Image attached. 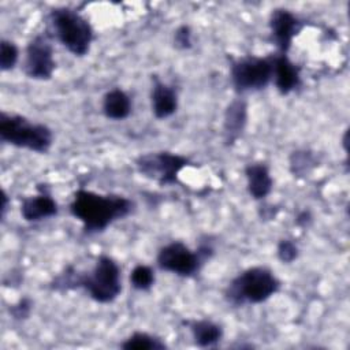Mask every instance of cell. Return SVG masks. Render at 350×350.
Listing matches in <instances>:
<instances>
[{"label": "cell", "mask_w": 350, "mask_h": 350, "mask_svg": "<svg viewBox=\"0 0 350 350\" xmlns=\"http://www.w3.org/2000/svg\"><path fill=\"white\" fill-rule=\"evenodd\" d=\"M70 213L81 221L83 234L105 231L112 223L127 217L134 202L122 194H101L86 189L74 191L68 205Z\"/></svg>", "instance_id": "1"}, {"label": "cell", "mask_w": 350, "mask_h": 350, "mask_svg": "<svg viewBox=\"0 0 350 350\" xmlns=\"http://www.w3.org/2000/svg\"><path fill=\"white\" fill-rule=\"evenodd\" d=\"M282 287L275 272L265 265L243 269L224 288V299L232 306L258 305L273 297Z\"/></svg>", "instance_id": "2"}, {"label": "cell", "mask_w": 350, "mask_h": 350, "mask_svg": "<svg viewBox=\"0 0 350 350\" xmlns=\"http://www.w3.org/2000/svg\"><path fill=\"white\" fill-rule=\"evenodd\" d=\"M48 21L52 37L71 55L82 57L89 53L94 40V30L82 14L71 7L63 5L52 8Z\"/></svg>", "instance_id": "3"}, {"label": "cell", "mask_w": 350, "mask_h": 350, "mask_svg": "<svg viewBox=\"0 0 350 350\" xmlns=\"http://www.w3.org/2000/svg\"><path fill=\"white\" fill-rule=\"evenodd\" d=\"M0 141L36 153H46L53 144L52 130L19 113L0 112Z\"/></svg>", "instance_id": "4"}, {"label": "cell", "mask_w": 350, "mask_h": 350, "mask_svg": "<svg viewBox=\"0 0 350 350\" xmlns=\"http://www.w3.org/2000/svg\"><path fill=\"white\" fill-rule=\"evenodd\" d=\"M213 254L215 247L208 239L200 242L197 249H190L182 241H172L159 249L156 264L161 271L180 278H191L201 271Z\"/></svg>", "instance_id": "5"}, {"label": "cell", "mask_w": 350, "mask_h": 350, "mask_svg": "<svg viewBox=\"0 0 350 350\" xmlns=\"http://www.w3.org/2000/svg\"><path fill=\"white\" fill-rule=\"evenodd\" d=\"M78 288L98 304H111L122 293V269L116 260L108 254H100L88 272H79Z\"/></svg>", "instance_id": "6"}, {"label": "cell", "mask_w": 350, "mask_h": 350, "mask_svg": "<svg viewBox=\"0 0 350 350\" xmlns=\"http://www.w3.org/2000/svg\"><path fill=\"white\" fill-rule=\"evenodd\" d=\"M230 79L238 94L265 89L272 82V60L246 55L237 57L230 66Z\"/></svg>", "instance_id": "7"}, {"label": "cell", "mask_w": 350, "mask_h": 350, "mask_svg": "<svg viewBox=\"0 0 350 350\" xmlns=\"http://www.w3.org/2000/svg\"><path fill=\"white\" fill-rule=\"evenodd\" d=\"M187 165H190L189 157L168 150L144 153L135 159L137 171L160 186L175 185L179 172Z\"/></svg>", "instance_id": "8"}, {"label": "cell", "mask_w": 350, "mask_h": 350, "mask_svg": "<svg viewBox=\"0 0 350 350\" xmlns=\"http://www.w3.org/2000/svg\"><path fill=\"white\" fill-rule=\"evenodd\" d=\"M56 68L55 49L48 34L34 36L26 45L23 72L34 81H48Z\"/></svg>", "instance_id": "9"}, {"label": "cell", "mask_w": 350, "mask_h": 350, "mask_svg": "<svg viewBox=\"0 0 350 350\" xmlns=\"http://www.w3.org/2000/svg\"><path fill=\"white\" fill-rule=\"evenodd\" d=\"M269 34L279 53H287L294 38L304 27V22L287 8H275L269 15Z\"/></svg>", "instance_id": "10"}, {"label": "cell", "mask_w": 350, "mask_h": 350, "mask_svg": "<svg viewBox=\"0 0 350 350\" xmlns=\"http://www.w3.org/2000/svg\"><path fill=\"white\" fill-rule=\"evenodd\" d=\"M59 213V205L45 183L37 186V194L26 196L21 201V216L27 223H38Z\"/></svg>", "instance_id": "11"}, {"label": "cell", "mask_w": 350, "mask_h": 350, "mask_svg": "<svg viewBox=\"0 0 350 350\" xmlns=\"http://www.w3.org/2000/svg\"><path fill=\"white\" fill-rule=\"evenodd\" d=\"M271 60L272 82L282 96H287L301 86V67L295 64L287 53L276 52L271 56Z\"/></svg>", "instance_id": "12"}, {"label": "cell", "mask_w": 350, "mask_h": 350, "mask_svg": "<svg viewBox=\"0 0 350 350\" xmlns=\"http://www.w3.org/2000/svg\"><path fill=\"white\" fill-rule=\"evenodd\" d=\"M247 124V101L237 97L224 109L223 115V141L227 146L234 145L243 134Z\"/></svg>", "instance_id": "13"}, {"label": "cell", "mask_w": 350, "mask_h": 350, "mask_svg": "<svg viewBox=\"0 0 350 350\" xmlns=\"http://www.w3.org/2000/svg\"><path fill=\"white\" fill-rule=\"evenodd\" d=\"M178 104L176 89L172 85L163 82L159 77H154L150 90V105L154 118L167 119L172 116L178 109Z\"/></svg>", "instance_id": "14"}, {"label": "cell", "mask_w": 350, "mask_h": 350, "mask_svg": "<svg viewBox=\"0 0 350 350\" xmlns=\"http://www.w3.org/2000/svg\"><path fill=\"white\" fill-rule=\"evenodd\" d=\"M249 196L256 201L265 200L273 187L269 167L262 161L249 163L243 170Z\"/></svg>", "instance_id": "15"}, {"label": "cell", "mask_w": 350, "mask_h": 350, "mask_svg": "<svg viewBox=\"0 0 350 350\" xmlns=\"http://www.w3.org/2000/svg\"><path fill=\"white\" fill-rule=\"evenodd\" d=\"M183 325L189 328L194 345L202 349L216 347L224 335L223 327L209 319L185 320Z\"/></svg>", "instance_id": "16"}, {"label": "cell", "mask_w": 350, "mask_h": 350, "mask_svg": "<svg viewBox=\"0 0 350 350\" xmlns=\"http://www.w3.org/2000/svg\"><path fill=\"white\" fill-rule=\"evenodd\" d=\"M101 109L105 118L111 120H124L131 113L133 101L123 89L113 88L103 96Z\"/></svg>", "instance_id": "17"}, {"label": "cell", "mask_w": 350, "mask_h": 350, "mask_svg": "<svg viewBox=\"0 0 350 350\" xmlns=\"http://www.w3.org/2000/svg\"><path fill=\"white\" fill-rule=\"evenodd\" d=\"M124 350H165L168 349L163 338L145 332L134 331L119 345Z\"/></svg>", "instance_id": "18"}, {"label": "cell", "mask_w": 350, "mask_h": 350, "mask_svg": "<svg viewBox=\"0 0 350 350\" xmlns=\"http://www.w3.org/2000/svg\"><path fill=\"white\" fill-rule=\"evenodd\" d=\"M317 165V160L313 152L308 149L294 150L288 159V167L294 176L305 178L308 176L314 167Z\"/></svg>", "instance_id": "19"}, {"label": "cell", "mask_w": 350, "mask_h": 350, "mask_svg": "<svg viewBox=\"0 0 350 350\" xmlns=\"http://www.w3.org/2000/svg\"><path fill=\"white\" fill-rule=\"evenodd\" d=\"M156 280L154 269L146 264H137L130 272V284L137 291H149Z\"/></svg>", "instance_id": "20"}, {"label": "cell", "mask_w": 350, "mask_h": 350, "mask_svg": "<svg viewBox=\"0 0 350 350\" xmlns=\"http://www.w3.org/2000/svg\"><path fill=\"white\" fill-rule=\"evenodd\" d=\"M19 60V48L15 42L1 38L0 41V70L7 72L15 68Z\"/></svg>", "instance_id": "21"}, {"label": "cell", "mask_w": 350, "mask_h": 350, "mask_svg": "<svg viewBox=\"0 0 350 350\" xmlns=\"http://www.w3.org/2000/svg\"><path fill=\"white\" fill-rule=\"evenodd\" d=\"M299 256V247L294 239L282 238L276 245V257L283 264L294 262Z\"/></svg>", "instance_id": "22"}, {"label": "cell", "mask_w": 350, "mask_h": 350, "mask_svg": "<svg viewBox=\"0 0 350 350\" xmlns=\"http://www.w3.org/2000/svg\"><path fill=\"white\" fill-rule=\"evenodd\" d=\"M31 309H33V301L29 297H22L15 304L10 305L8 313L14 320L22 321V320L29 319Z\"/></svg>", "instance_id": "23"}, {"label": "cell", "mask_w": 350, "mask_h": 350, "mask_svg": "<svg viewBox=\"0 0 350 350\" xmlns=\"http://www.w3.org/2000/svg\"><path fill=\"white\" fill-rule=\"evenodd\" d=\"M174 45L178 49L186 51L193 46V31L189 25H180L174 31Z\"/></svg>", "instance_id": "24"}, {"label": "cell", "mask_w": 350, "mask_h": 350, "mask_svg": "<svg viewBox=\"0 0 350 350\" xmlns=\"http://www.w3.org/2000/svg\"><path fill=\"white\" fill-rule=\"evenodd\" d=\"M312 221H313V216H312L310 211H308V209L298 212L295 216V224L301 228H308L312 224Z\"/></svg>", "instance_id": "25"}, {"label": "cell", "mask_w": 350, "mask_h": 350, "mask_svg": "<svg viewBox=\"0 0 350 350\" xmlns=\"http://www.w3.org/2000/svg\"><path fill=\"white\" fill-rule=\"evenodd\" d=\"M278 211H279V209H278L276 206H273V205H271V204H264V205L258 209V215H260V217L264 219V220H272L273 217H276Z\"/></svg>", "instance_id": "26"}, {"label": "cell", "mask_w": 350, "mask_h": 350, "mask_svg": "<svg viewBox=\"0 0 350 350\" xmlns=\"http://www.w3.org/2000/svg\"><path fill=\"white\" fill-rule=\"evenodd\" d=\"M8 209V194L5 190H3V197H1V219H4L5 213Z\"/></svg>", "instance_id": "27"}]
</instances>
